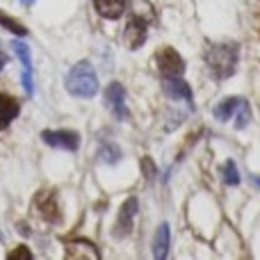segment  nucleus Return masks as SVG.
I'll return each mask as SVG.
<instances>
[{"instance_id": "nucleus-1", "label": "nucleus", "mask_w": 260, "mask_h": 260, "mask_svg": "<svg viewBox=\"0 0 260 260\" xmlns=\"http://www.w3.org/2000/svg\"><path fill=\"white\" fill-rule=\"evenodd\" d=\"M206 64L217 80H226L238 69V46L235 44H215L208 48Z\"/></svg>"}, {"instance_id": "nucleus-2", "label": "nucleus", "mask_w": 260, "mask_h": 260, "mask_svg": "<svg viewBox=\"0 0 260 260\" xmlns=\"http://www.w3.org/2000/svg\"><path fill=\"white\" fill-rule=\"evenodd\" d=\"M67 89L69 94L78 99H91L99 91V78L89 62H78L67 76Z\"/></svg>"}, {"instance_id": "nucleus-3", "label": "nucleus", "mask_w": 260, "mask_h": 260, "mask_svg": "<svg viewBox=\"0 0 260 260\" xmlns=\"http://www.w3.org/2000/svg\"><path fill=\"white\" fill-rule=\"evenodd\" d=\"M151 16L153 14H146V16H144V14H139V12H133V16L128 18L126 30H123V41H126V46L130 50H137V48L144 46Z\"/></svg>"}, {"instance_id": "nucleus-4", "label": "nucleus", "mask_w": 260, "mask_h": 260, "mask_svg": "<svg viewBox=\"0 0 260 260\" xmlns=\"http://www.w3.org/2000/svg\"><path fill=\"white\" fill-rule=\"evenodd\" d=\"M155 62H157V69H160V73L165 78L183 76V71H185V62H183V57H180V53L174 48H169V46L157 50Z\"/></svg>"}, {"instance_id": "nucleus-5", "label": "nucleus", "mask_w": 260, "mask_h": 260, "mask_svg": "<svg viewBox=\"0 0 260 260\" xmlns=\"http://www.w3.org/2000/svg\"><path fill=\"white\" fill-rule=\"evenodd\" d=\"M41 139H44L48 146L64 148V151H76V148L80 146V137H78V133H73V130H44Z\"/></svg>"}, {"instance_id": "nucleus-6", "label": "nucleus", "mask_w": 260, "mask_h": 260, "mask_svg": "<svg viewBox=\"0 0 260 260\" xmlns=\"http://www.w3.org/2000/svg\"><path fill=\"white\" fill-rule=\"evenodd\" d=\"M137 210H139V201L135 197H130L128 201L121 206V210H119L117 224H114V238H126V235H130Z\"/></svg>"}, {"instance_id": "nucleus-7", "label": "nucleus", "mask_w": 260, "mask_h": 260, "mask_svg": "<svg viewBox=\"0 0 260 260\" xmlns=\"http://www.w3.org/2000/svg\"><path fill=\"white\" fill-rule=\"evenodd\" d=\"M105 105L110 108V112L117 119H126L128 117V108H126V89L121 87V82H110L105 89Z\"/></svg>"}, {"instance_id": "nucleus-8", "label": "nucleus", "mask_w": 260, "mask_h": 260, "mask_svg": "<svg viewBox=\"0 0 260 260\" xmlns=\"http://www.w3.org/2000/svg\"><path fill=\"white\" fill-rule=\"evenodd\" d=\"M35 208L46 221L59 219V206H57V197H55L53 189H41L35 197Z\"/></svg>"}, {"instance_id": "nucleus-9", "label": "nucleus", "mask_w": 260, "mask_h": 260, "mask_svg": "<svg viewBox=\"0 0 260 260\" xmlns=\"http://www.w3.org/2000/svg\"><path fill=\"white\" fill-rule=\"evenodd\" d=\"M162 89H165V94L171 96V99H183V101H187L189 108H192V89H189L187 82L180 80L178 76L165 78V80H162Z\"/></svg>"}, {"instance_id": "nucleus-10", "label": "nucleus", "mask_w": 260, "mask_h": 260, "mask_svg": "<svg viewBox=\"0 0 260 260\" xmlns=\"http://www.w3.org/2000/svg\"><path fill=\"white\" fill-rule=\"evenodd\" d=\"M14 50H16L18 59H21L23 64V89L27 91V94H32V57H30V48H27L23 41H14Z\"/></svg>"}, {"instance_id": "nucleus-11", "label": "nucleus", "mask_w": 260, "mask_h": 260, "mask_svg": "<svg viewBox=\"0 0 260 260\" xmlns=\"http://www.w3.org/2000/svg\"><path fill=\"white\" fill-rule=\"evenodd\" d=\"M94 7L103 18L114 21V18L123 16V12L128 7V0H94Z\"/></svg>"}, {"instance_id": "nucleus-12", "label": "nucleus", "mask_w": 260, "mask_h": 260, "mask_svg": "<svg viewBox=\"0 0 260 260\" xmlns=\"http://www.w3.org/2000/svg\"><path fill=\"white\" fill-rule=\"evenodd\" d=\"M18 117V101L0 91V130H5Z\"/></svg>"}, {"instance_id": "nucleus-13", "label": "nucleus", "mask_w": 260, "mask_h": 260, "mask_svg": "<svg viewBox=\"0 0 260 260\" xmlns=\"http://www.w3.org/2000/svg\"><path fill=\"white\" fill-rule=\"evenodd\" d=\"M67 256L69 258H99V249L89 240H73V242L67 244Z\"/></svg>"}, {"instance_id": "nucleus-14", "label": "nucleus", "mask_w": 260, "mask_h": 260, "mask_svg": "<svg viewBox=\"0 0 260 260\" xmlns=\"http://www.w3.org/2000/svg\"><path fill=\"white\" fill-rule=\"evenodd\" d=\"M169 242H171V233H169V224H160L157 226L155 240H153V256L157 260H165L167 251H169Z\"/></svg>"}, {"instance_id": "nucleus-15", "label": "nucleus", "mask_w": 260, "mask_h": 260, "mask_svg": "<svg viewBox=\"0 0 260 260\" xmlns=\"http://www.w3.org/2000/svg\"><path fill=\"white\" fill-rule=\"evenodd\" d=\"M242 101L244 99H238V96H231V99L221 101V103L215 108V119L217 121H229V119L235 114V110L242 105Z\"/></svg>"}, {"instance_id": "nucleus-16", "label": "nucleus", "mask_w": 260, "mask_h": 260, "mask_svg": "<svg viewBox=\"0 0 260 260\" xmlns=\"http://www.w3.org/2000/svg\"><path fill=\"white\" fill-rule=\"evenodd\" d=\"M101 160L108 162V165L119 162L121 160V151H119V146H114V144H103V146H101Z\"/></svg>"}, {"instance_id": "nucleus-17", "label": "nucleus", "mask_w": 260, "mask_h": 260, "mask_svg": "<svg viewBox=\"0 0 260 260\" xmlns=\"http://www.w3.org/2000/svg\"><path fill=\"white\" fill-rule=\"evenodd\" d=\"M0 25H3V27H7L9 32H14V35H18V37H25V35H27V30H25V27H23L18 21H14V18H9L5 12H0Z\"/></svg>"}, {"instance_id": "nucleus-18", "label": "nucleus", "mask_w": 260, "mask_h": 260, "mask_svg": "<svg viewBox=\"0 0 260 260\" xmlns=\"http://www.w3.org/2000/svg\"><path fill=\"white\" fill-rule=\"evenodd\" d=\"M221 174H224V180L229 185H238L240 183V174H238V169H235V162L233 160L224 162V167H221Z\"/></svg>"}, {"instance_id": "nucleus-19", "label": "nucleus", "mask_w": 260, "mask_h": 260, "mask_svg": "<svg viewBox=\"0 0 260 260\" xmlns=\"http://www.w3.org/2000/svg\"><path fill=\"white\" fill-rule=\"evenodd\" d=\"M249 119H251V108H249L247 101H242V105L238 108V121H235V126L242 130L249 123Z\"/></svg>"}, {"instance_id": "nucleus-20", "label": "nucleus", "mask_w": 260, "mask_h": 260, "mask_svg": "<svg viewBox=\"0 0 260 260\" xmlns=\"http://www.w3.org/2000/svg\"><path fill=\"white\" fill-rule=\"evenodd\" d=\"M142 167H144V176L151 180L153 176H155V162H153L151 157H144V160H142Z\"/></svg>"}, {"instance_id": "nucleus-21", "label": "nucleus", "mask_w": 260, "mask_h": 260, "mask_svg": "<svg viewBox=\"0 0 260 260\" xmlns=\"http://www.w3.org/2000/svg\"><path fill=\"white\" fill-rule=\"evenodd\" d=\"M9 258H32V253L27 251L25 247H18V249H14V251L9 253Z\"/></svg>"}, {"instance_id": "nucleus-22", "label": "nucleus", "mask_w": 260, "mask_h": 260, "mask_svg": "<svg viewBox=\"0 0 260 260\" xmlns=\"http://www.w3.org/2000/svg\"><path fill=\"white\" fill-rule=\"evenodd\" d=\"M5 64H7V55L3 53V48H0V71L5 69Z\"/></svg>"}, {"instance_id": "nucleus-23", "label": "nucleus", "mask_w": 260, "mask_h": 260, "mask_svg": "<svg viewBox=\"0 0 260 260\" xmlns=\"http://www.w3.org/2000/svg\"><path fill=\"white\" fill-rule=\"evenodd\" d=\"M23 5H27V7H30V5H35V0H21Z\"/></svg>"}, {"instance_id": "nucleus-24", "label": "nucleus", "mask_w": 260, "mask_h": 260, "mask_svg": "<svg viewBox=\"0 0 260 260\" xmlns=\"http://www.w3.org/2000/svg\"><path fill=\"white\" fill-rule=\"evenodd\" d=\"M253 183H256L258 187H260V176H253Z\"/></svg>"}]
</instances>
